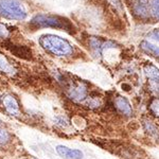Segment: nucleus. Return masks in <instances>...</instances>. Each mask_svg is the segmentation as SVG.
<instances>
[{
    "label": "nucleus",
    "instance_id": "0eeeda50",
    "mask_svg": "<svg viewBox=\"0 0 159 159\" xmlns=\"http://www.w3.org/2000/svg\"><path fill=\"white\" fill-rule=\"evenodd\" d=\"M141 48L142 50H144L145 52L148 53V54L156 56V57H159V47L154 43L148 42V40H143L141 43Z\"/></svg>",
    "mask_w": 159,
    "mask_h": 159
},
{
    "label": "nucleus",
    "instance_id": "20e7f679",
    "mask_svg": "<svg viewBox=\"0 0 159 159\" xmlns=\"http://www.w3.org/2000/svg\"><path fill=\"white\" fill-rule=\"evenodd\" d=\"M1 103L4 110L11 116H17L19 115V104L16 98L12 94H7L1 99Z\"/></svg>",
    "mask_w": 159,
    "mask_h": 159
},
{
    "label": "nucleus",
    "instance_id": "f257e3e1",
    "mask_svg": "<svg viewBox=\"0 0 159 159\" xmlns=\"http://www.w3.org/2000/svg\"><path fill=\"white\" fill-rule=\"evenodd\" d=\"M39 43L47 52L56 56H67L72 53V46L67 40L53 34L40 36Z\"/></svg>",
    "mask_w": 159,
    "mask_h": 159
},
{
    "label": "nucleus",
    "instance_id": "ddd939ff",
    "mask_svg": "<svg viewBox=\"0 0 159 159\" xmlns=\"http://www.w3.org/2000/svg\"><path fill=\"white\" fill-rule=\"evenodd\" d=\"M151 109L156 116L159 117V100H155L152 104H151Z\"/></svg>",
    "mask_w": 159,
    "mask_h": 159
},
{
    "label": "nucleus",
    "instance_id": "7ed1b4c3",
    "mask_svg": "<svg viewBox=\"0 0 159 159\" xmlns=\"http://www.w3.org/2000/svg\"><path fill=\"white\" fill-rule=\"evenodd\" d=\"M0 16L11 20H24L27 12L19 0H0Z\"/></svg>",
    "mask_w": 159,
    "mask_h": 159
},
{
    "label": "nucleus",
    "instance_id": "f8f14e48",
    "mask_svg": "<svg viewBox=\"0 0 159 159\" xmlns=\"http://www.w3.org/2000/svg\"><path fill=\"white\" fill-rule=\"evenodd\" d=\"M135 11H136V13H138L140 16H145V15H147V12H148L147 7H145L143 3H138L135 7Z\"/></svg>",
    "mask_w": 159,
    "mask_h": 159
},
{
    "label": "nucleus",
    "instance_id": "2eb2a0df",
    "mask_svg": "<svg viewBox=\"0 0 159 159\" xmlns=\"http://www.w3.org/2000/svg\"><path fill=\"white\" fill-rule=\"evenodd\" d=\"M153 35H154V37H155V39H157L158 42H159V30H155V31H154Z\"/></svg>",
    "mask_w": 159,
    "mask_h": 159
},
{
    "label": "nucleus",
    "instance_id": "423d86ee",
    "mask_svg": "<svg viewBox=\"0 0 159 159\" xmlns=\"http://www.w3.org/2000/svg\"><path fill=\"white\" fill-rule=\"evenodd\" d=\"M116 105H117L118 109L121 112H123L125 116H130V115H132V112H133L132 107H130L129 101L125 98L119 97V98L116 100Z\"/></svg>",
    "mask_w": 159,
    "mask_h": 159
},
{
    "label": "nucleus",
    "instance_id": "9b49d317",
    "mask_svg": "<svg viewBox=\"0 0 159 159\" xmlns=\"http://www.w3.org/2000/svg\"><path fill=\"white\" fill-rule=\"evenodd\" d=\"M10 140V134L6 129H0V144H4Z\"/></svg>",
    "mask_w": 159,
    "mask_h": 159
},
{
    "label": "nucleus",
    "instance_id": "6e6552de",
    "mask_svg": "<svg viewBox=\"0 0 159 159\" xmlns=\"http://www.w3.org/2000/svg\"><path fill=\"white\" fill-rule=\"evenodd\" d=\"M144 71L148 76V79H151L154 83L159 84V69L153 65H147L144 68Z\"/></svg>",
    "mask_w": 159,
    "mask_h": 159
},
{
    "label": "nucleus",
    "instance_id": "4468645a",
    "mask_svg": "<svg viewBox=\"0 0 159 159\" xmlns=\"http://www.w3.org/2000/svg\"><path fill=\"white\" fill-rule=\"evenodd\" d=\"M6 35H7V30H6V28H4L3 25H0V37H1V38H4V37H6Z\"/></svg>",
    "mask_w": 159,
    "mask_h": 159
},
{
    "label": "nucleus",
    "instance_id": "f03ea898",
    "mask_svg": "<svg viewBox=\"0 0 159 159\" xmlns=\"http://www.w3.org/2000/svg\"><path fill=\"white\" fill-rule=\"evenodd\" d=\"M31 25L36 28H53V29L65 30L69 33L72 32L73 29V25L68 19L55 15H36L31 20Z\"/></svg>",
    "mask_w": 159,
    "mask_h": 159
},
{
    "label": "nucleus",
    "instance_id": "9d476101",
    "mask_svg": "<svg viewBox=\"0 0 159 159\" xmlns=\"http://www.w3.org/2000/svg\"><path fill=\"white\" fill-rule=\"evenodd\" d=\"M152 13L157 19H159V0H152Z\"/></svg>",
    "mask_w": 159,
    "mask_h": 159
},
{
    "label": "nucleus",
    "instance_id": "39448f33",
    "mask_svg": "<svg viewBox=\"0 0 159 159\" xmlns=\"http://www.w3.org/2000/svg\"><path fill=\"white\" fill-rule=\"evenodd\" d=\"M56 152H57L61 157L66 159H82L83 153L80 150H72L64 145H57L56 147Z\"/></svg>",
    "mask_w": 159,
    "mask_h": 159
},
{
    "label": "nucleus",
    "instance_id": "1a4fd4ad",
    "mask_svg": "<svg viewBox=\"0 0 159 159\" xmlns=\"http://www.w3.org/2000/svg\"><path fill=\"white\" fill-rule=\"evenodd\" d=\"M11 69L12 68L10 67V65L7 64V60L1 54H0V70L3 71V72H10Z\"/></svg>",
    "mask_w": 159,
    "mask_h": 159
}]
</instances>
